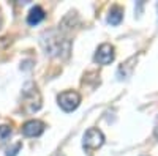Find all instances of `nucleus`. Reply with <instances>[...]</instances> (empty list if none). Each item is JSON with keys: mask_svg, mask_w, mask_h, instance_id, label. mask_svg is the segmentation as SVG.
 <instances>
[{"mask_svg": "<svg viewBox=\"0 0 158 156\" xmlns=\"http://www.w3.org/2000/svg\"><path fill=\"white\" fill-rule=\"evenodd\" d=\"M40 44L43 50L49 57H57V58H67L70 55V40H67L60 30H46L43 32L40 38Z\"/></svg>", "mask_w": 158, "mask_h": 156, "instance_id": "1", "label": "nucleus"}, {"mask_svg": "<svg viewBox=\"0 0 158 156\" xmlns=\"http://www.w3.org/2000/svg\"><path fill=\"white\" fill-rule=\"evenodd\" d=\"M22 95L25 98V104L29 106V112H36L41 109V95H40L38 87L33 82H27L24 85Z\"/></svg>", "mask_w": 158, "mask_h": 156, "instance_id": "2", "label": "nucleus"}, {"mask_svg": "<svg viewBox=\"0 0 158 156\" xmlns=\"http://www.w3.org/2000/svg\"><path fill=\"white\" fill-rule=\"evenodd\" d=\"M103 144H104V134L98 128H89L84 134V139H82V147L90 151V150L100 148Z\"/></svg>", "mask_w": 158, "mask_h": 156, "instance_id": "3", "label": "nucleus"}, {"mask_svg": "<svg viewBox=\"0 0 158 156\" xmlns=\"http://www.w3.org/2000/svg\"><path fill=\"white\" fill-rule=\"evenodd\" d=\"M57 102L65 112H71L77 109V106L81 104V95L77 92H73V90H67L57 96Z\"/></svg>", "mask_w": 158, "mask_h": 156, "instance_id": "4", "label": "nucleus"}, {"mask_svg": "<svg viewBox=\"0 0 158 156\" xmlns=\"http://www.w3.org/2000/svg\"><path fill=\"white\" fill-rule=\"evenodd\" d=\"M115 57V52H114V46L109 44V43H103L97 52H95V55H94V60L95 63L98 65H109Z\"/></svg>", "mask_w": 158, "mask_h": 156, "instance_id": "5", "label": "nucleus"}, {"mask_svg": "<svg viewBox=\"0 0 158 156\" xmlns=\"http://www.w3.org/2000/svg\"><path fill=\"white\" fill-rule=\"evenodd\" d=\"M46 125L41 120H29L22 125V134L27 137H38L44 133Z\"/></svg>", "mask_w": 158, "mask_h": 156, "instance_id": "6", "label": "nucleus"}, {"mask_svg": "<svg viewBox=\"0 0 158 156\" xmlns=\"http://www.w3.org/2000/svg\"><path fill=\"white\" fill-rule=\"evenodd\" d=\"M44 18H46L44 10L40 6V5H35V6L29 11V14H27V22H29L30 25H36V24L41 22Z\"/></svg>", "mask_w": 158, "mask_h": 156, "instance_id": "7", "label": "nucleus"}, {"mask_svg": "<svg viewBox=\"0 0 158 156\" xmlns=\"http://www.w3.org/2000/svg\"><path fill=\"white\" fill-rule=\"evenodd\" d=\"M122 19H123V11H122V8H120V6L111 8L109 16H108V22H109L111 25H118V24L122 22Z\"/></svg>", "mask_w": 158, "mask_h": 156, "instance_id": "8", "label": "nucleus"}, {"mask_svg": "<svg viewBox=\"0 0 158 156\" xmlns=\"http://www.w3.org/2000/svg\"><path fill=\"white\" fill-rule=\"evenodd\" d=\"M135 62H136V57H131L118 68V79H125V77H128L131 74V70H133V65L131 63H135Z\"/></svg>", "mask_w": 158, "mask_h": 156, "instance_id": "9", "label": "nucleus"}, {"mask_svg": "<svg viewBox=\"0 0 158 156\" xmlns=\"http://www.w3.org/2000/svg\"><path fill=\"white\" fill-rule=\"evenodd\" d=\"M11 133H13V129L8 125H0V144L6 142V139L11 136Z\"/></svg>", "mask_w": 158, "mask_h": 156, "instance_id": "10", "label": "nucleus"}, {"mask_svg": "<svg viewBox=\"0 0 158 156\" xmlns=\"http://www.w3.org/2000/svg\"><path fill=\"white\" fill-rule=\"evenodd\" d=\"M21 147H22L21 142H16V144L13 145L11 148H8V150H6V154H5V156H16V154H18V151L21 150Z\"/></svg>", "mask_w": 158, "mask_h": 156, "instance_id": "11", "label": "nucleus"}, {"mask_svg": "<svg viewBox=\"0 0 158 156\" xmlns=\"http://www.w3.org/2000/svg\"><path fill=\"white\" fill-rule=\"evenodd\" d=\"M153 134H155V137H156V139H158V126H156V128H155V131H153Z\"/></svg>", "mask_w": 158, "mask_h": 156, "instance_id": "12", "label": "nucleus"}, {"mask_svg": "<svg viewBox=\"0 0 158 156\" xmlns=\"http://www.w3.org/2000/svg\"><path fill=\"white\" fill-rule=\"evenodd\" d=\"M2 24H3V19H2V14H0V29H2Z\"/></svg>", "mask_w": 158, "mask_h": 156, "instance_id": "13", "label": "nucleus"}]
</instances>
